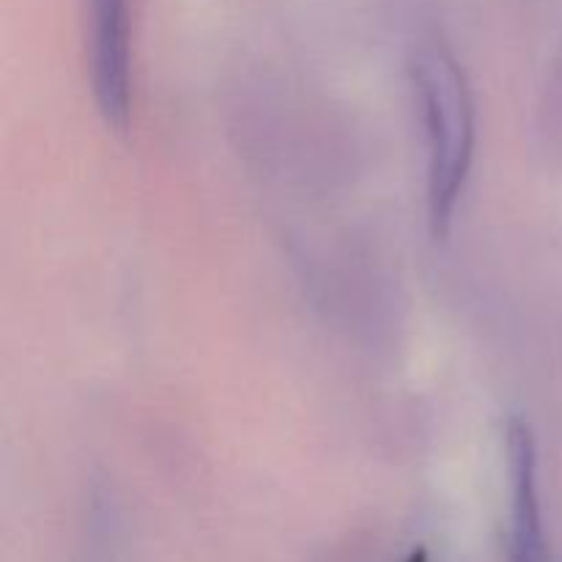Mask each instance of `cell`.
I'll return each mask as SVG.
<instances>
[{
    "label": "cell",
    "instance_id": "cell-3",
    "mask_svg": "<svg viewBox=\"0 0 562 562\" xmlns=\"http://www.w3.org/2000/svg\"><path fill=\"white\" fill-rule=\"evenodd\" d=\"M508 475H510V562H552L543 536L541 494H538V448L525 420L508 423Z\"/></svg>",
    "mask_w": 562,
    "mask_h": 562
},
{
    "label": "cell",
    "instance_id": "cell-2",
    "mask_svg": "<svg viewBox=\"0 0 562 562\" xmlns=\"http://www.w3.org/2000/svg\"><path fill=\"white\" fill-rule=\"evenodd\" d=\"M91 9V88L104 124L115 132L130 126L132 53L130 3L88 0Z\"/></svg>",
    "mask_w": 562,
    "mask_h": 562
},
{
    "label": "cell",
    "instance_id": "cell-1",
    "mask_svg": "<svg viewBox=\"0 0 562 562\" xmlns=\"http://www.w3.org/2000/svg\"><path fill=\"white\" fill-rule=\"evenodd\" d=\"M412 75L428 137V220L434 234L445 236L475 159V99L464 69L442 42L417 49Z\"/></svg>",
    "mask_w": 562,
    "mask_h": 562
}]
</instances>
